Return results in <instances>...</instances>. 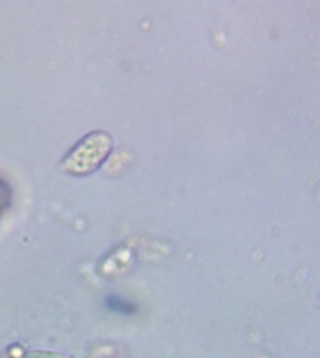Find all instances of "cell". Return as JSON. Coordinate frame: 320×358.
I'll return each instance as SVG.
<instances>
[{
  "label": "cell",
  "mask_w": 320,
  "mask_h": 358,
  "mask_svg": "<svg viewBox=\"0 0 320 358\" xmlns=\"http://www.w3.org/2000/svg\"><path fill=\"white\" fill-rule=\"evenodd\" d=\"M113 150V138L106 131H92L75 144L60 161V171L73 176L96 173Z\"/></svg>",
  "instance_id": "obj_1"
},
{
  "label": "cell",
  "mask_w": 320,
  "mask_h": 358,
  "mask_svg": "<svg viewBox=\"0 0 320 358\" xmlns=\"http://www.w3.org/2000/svg\"><path fill=\"white\" fill-rule=\"evenodd\" d=\"M104 307L108 308V310H111V313H117V315H123V316H131L137 313V303L125 299V297L117 295V293L106 295V299H104Z\"/></svg>",
  "instance_id": "obj_2"
}]
</instances>
